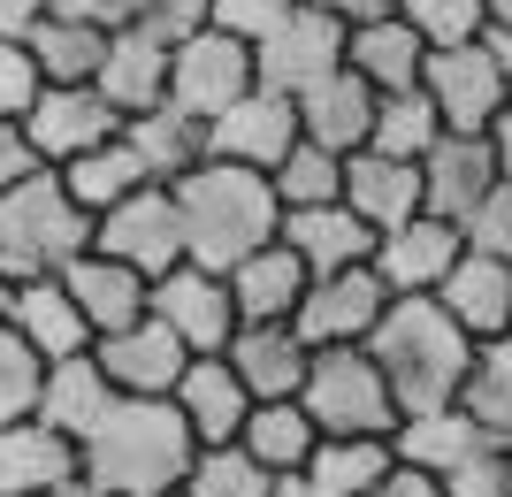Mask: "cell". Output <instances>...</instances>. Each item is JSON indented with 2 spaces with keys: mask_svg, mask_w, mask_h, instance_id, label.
Instances as JSON below:
<instances>
[{
  "mask_svg": "<svg viewBox=\"0 0 512 497\" xmlns=\"http://www.w3.org/2000/svg\"><path fill=\"white\" fill-rule=\"evenodd\" d=\"M192 459H199V444L169 398H115L107 421L77 444V475H92L115 497H169V490H184Z\"/></svg>",
  "mask_w": 512,
  "mask_h": 497,
  "instance_id": "obj_1",
  "label": "cell"
},
{
  "mask_svg": "<svg viewBox=\"0 0 512 497\" xmlns=\"http://www.w3.org/2000/svg\"><path fill=\"white\" fill-rule=\"evenodd\" d=\"M367 360L383 368L398 413H436V406H459V383L474 368V337L436 299H390L383 322L367 329Z\"/></svg>",
  "mask_w": 512,
  "mask_h": 497,
  "instance_id": "obj_2",
  "label": "cell"
},
{
  "mask_svg": "<svg viewBox=\"0 0 512 497\" xmlns=\"http://www.w3.org/2000/svg\"><path fill=\"white\" fill-rule=\"evenodd\" d=\"M169 192H176V215H184V260H199L214 276H230L245 253L276 245V230H283L276 184L253 169H230V161H199Z\"/></svg>",
  "mask_w": 512,
  "mask_h": 497,
  "instance_id": "obj_3",
  "label": "cell"
},
{
  "mask_svg": "<svg viewBox=\"0 0 512 497\" xmlns=\"http://www.w3.org/2000/svg\"><path fill=\"white\" fill-rule=\"evenodd\" d=\"M77 253H92V215L62 192V176L39 169L0 192V276L8 283H39L62 276Z\"/></svg>",
  "mask_w": 512,
  "mask_h": 497,
  "instance_id": "obj_4",
  "label": "cell"
},
{
  "mask_svg": "<svg viewBox=\"0 0 512 497\" xmlns=\"http://www.w3.org/2000/svg\"><path fill=\"white\" fill-rule=\"evenodd\" d=\"M299 406L314 413L321 436H383V444H390V429H398V398H390L383 368L367 360V345L314 352V360H306Z\"/></svg>",
  "mask_w": 512,
  "mask_h": 497,
  "instance_id": "obj_5",
  "label": "cell"
},
{
  "mask_svg": "<svg viewBox=\"0 0 512 497\" xmlns=\"http://www.w3.org/2000/svg\"><path fill=\"white\" fill-rule=\"evenodd\" d=\"M421 92H428V108L444 115V130H459V138H490V130H497V115L512 108L505 69H497L490 39L428 54V62H421Z\"/></svg>",
  "mask_w": 512,
  "mask_h": 497,
  "instance_id": "obj_6",
  "label": "cell"
},
{
  "mask_svg": "<svg viewBox=\"0 0 512 497\" xmlns=\"http://www.w3.org/2000/svg\"><path fill=\"white\" fill-rule=\"evenodd\" d=\"M344 39H352V31H344L337 16H321V8L299 0V8L253 46V85L283 92V100H306L321 77H337V69H344Z\"/></svg>",
  "mask_w": 512,
  "mask_h": 497,
  "instance_id": "obj_7",
  "label": "cell"
},
{
  "mask_svg": "<svg viewBox=\"0 0 512 497\" xmlns=\"http://www.w3.org/2000/svg\"><path fill=\"white\" fill-rule=\"evenodd\" d=\"M92 253L123 260L138 276H169L184 260V215H176V192L169 184H138L130 199H115L100 222H92Z\"/></svg>",
  "mask_w": 512,
  "mask_h": 497,
  "instance_id": "obj_8",
  "label": "cell"
},
{
  "mask_svg": "<svg viewBox=\"0 0 512 497\" xmlns=\"http://www.w3.org/2000/svg\"><path fill=\"white\" fill-rule=\"evenodd\" d=\"M253 92V46L230 39V31H192V39L169 54V108H184L192 123H214L222 108H237Z\"/></svg>",
  "mask_w": 512,
  "mask_h": 497,
  "instance_id": "obj_9",
  "label": "cell"
},
{
  "mask_svg": "<svg viewBox=\"0 0 512 497\" xmlns=\"http://www.w3.org/2000/svg\"><path fill=\"white\" fill-rule=\"evenodd\" d=\"M153 322L176 329V345L192 352H222L237 337V306H230V276H214L199 260H176L169 276H153V299H146Z\"/></svg>",
  "mask_w": 512,
  "mask_h": 497,
  "instance_id": "obj_10",
  "label": "cell"
},
{
  "mask_svg": "<svg viewBox=\"0 0 512 497\" xmlns=\"http://www.w3.org/2000/svg\"><path fill=\"white\" fill-rule=\"evenodd\" d=\"M383 276L375 268H337V276H314L306 283L299 314H291V329H299L306 352H337V345H367V329L383 322Z\"/></svg>",
  "mask_w": 512,
  "mask_h": 497,
  "instance_id": "obj_11",
  "label": "cell"
},
{
  "mask_svg": "<svg viewBox=\"0 0 512 497\" xmlns=\"http://www.w3.org/2000/svg\"><path fill=\"white\" fill-rule=\"evenodd\" d=\"M291 146H299V100L260 85L207 123V161H230V169H253V176H276V161Z\"/></svg>",
  "mask_w": 512,
  "mask_h": 497,
  "instance_id": "obj_12",
  "label": "cell"
},
{
  "mask_svg": "<svg viewBox=\"0 0 512 497\" xmlns=\"http://www.w3.org/2000/svg\"><path fill=\"white\" fill-rule=\"evenodd\" d=\"M467 253V230L459 222H444V215H413V222H398V230H383L375 238V276H383V291L390 299H436V283L451 276V260Z\"/></svg>",
  "mask_w": 512,
  "mask_h": 497,
  "instance_id": "obj_13",
  "label": "cell"
},
{
  "mask_svg": "<svg viewBox=\"0 0 512 497\" xmlns=\"http://www.w3.org/2000/svg\"><path fill=\"white\" fill-rule=\"evenodd\" d=\"M23 138L39 146L46 169H69L77 153L107 146V138H123V115L107 108L92 85H46V92H39V108L23 115Z\"/></svg>",
  "mask_w": 512,
  "mask_h": 497,
  "instance_id": "obj_14",
  "label": "cell"
},
{
  "mask_svg": "<svg viewBox=\"0 0 512 497\" xmlns=\"http://www.w3.org/2000/svg\"><path fill=\"white\" fill-rule=\"evenodd\" d=\"M92 360H100V375L123 398H169L176 383H184V368H192V352L176 345V329L169 322H130V329H115V337H100L92 345Z\"/></svg>",
  "mask_w": 512,
  "mask_h": 497,
  "instance_id": "obj_15",
  "label": "cell"
},
{
  "mask_svg": "<svg viewBox=\"0 0 512 497\" xmlns=\"http://www.w3.org/2000/svg\"><path fill=\"white\" fill-rule=\"evenodd\" d=\"M222 360L237 368L245 398L268 406V398H299V390H306V360H314V352L299 345V329H291V322H237V337L222 345Z\"/></svg>",
  "mask_w": 512,
  "mask_h": 497,
  "instance_id": "obj_16",
  "label": "cell"
},
{
  "mask_svg": "<svg viewBox=\"0 0 512 497\" xmlns=\"http://www.w3.org/2000/svg\"><path fill=\"white\" fill-rule=\"evenodd\" d=\"M490 184H497V146L490 138L444 130L421 161V199H428V215H444V222H467L474 207L490 199Z\"/></svg>",
  "mask_w": 512,
  "mask_h": 497,
  "instance_id": "obj_17",
  "label": "cell"
},
{
  "mask_svg": "<svg viewBox=\"0 0 512 497\" xmlns=\"http://www.w3.org/2000/svg\"><path fill=\"white\" fill-rule=\"evenodd\" d=\"M92 92H100L115 115H146L169 100V46L146 39L138 23H123V31H107V54H100V77H92Z\"/></svg>",
  "mask_w": 512,
  "mask_h": 497,
  "instance_id": "obj_18",
  "label": "cell"
},
{
  "mask_svg": "<svg viewBox=\"0 0 512 497\" xmlns=\"http://www.w3.org/2000/svg\"><path fill=\"white\" fill-rule=\"evenodd\" d=\"M436 306L467 329L474 345H482V337H505L512 329V260H490V253L467 245V253L451 260V276L436 283Z\"/></svg>",
  "mask_w": 512,
  "mask_h": 497,
  "instance_id": "obj_19",
  "label": "cell"
},
{
  "mask_svg": "<svg viewBox=\"0 0 512 497\" xmlns=\"http://www.w3.org/2000/svg\"><path fill=\"white\" fill-rule=\"evenodd\" d=\"M169 406L184 413L192 444H237V429H245L253 398H245V383H237V368L222 360V352H199L192 368H184V383L169 390Z\"/></svg>",
  "mask_w": 512,
  "mask_h": 497,
  "instance_id": "obj_20",
  "label": "cell"
},
{
  "mask_svg": "<svg viewBox=\"0 0 512 497\" xmlns=\"http://www.w3.org/2000/svg\"><path fill=\"white\" fill-rule=\"evenodd\" d=\"M8 329H16L23 345L39 352L46 368L54 360H77V352H92L100 337H92V322L77 314V299H69L62 276H39V283H16V306H8Z\"/></svg>",
  "mask_w": 512,
  "mask_h": 497,
  "instance_id": "obj_21",
  "label": "cell"
},
{
  "mask_svg": "<svg viewBox=\"0 0 512 497\" xmlns=\"http://www.w3.org/2000/svg\"><path fill=\"white\" fill-rule=\"evenodd\" d=\"M482 452H497L490 436L474 429L459 406H436V413H398V429H390V459L398 467H421V475H459L467 459H482Z\"/></svg>",
  "mask_w": 512,
  "mask_h": 497,
  "instance_id": "obj_22",
  "label": "cell"
},
{
  "mask_svg": "<svg viewBox=\"0 0 512 497\" xmlns=\"http://www.w3.org/2000/svg\"><path fill=\"white\" fill-rule=\"evenodd\" d=\"M62 283H69V299H77V314L92 322V337H115V329L146 322L153 283L138 276V268H123V260H107V253H77V260L62 268Z\"/></svg>",
  "mask_w": 512,
  "mask_h": 497,
  "instance_id": "obj_23",
  "label": "cell"
},
{
  "mask_svg": "<svg viewBox=\"0 0 512 497\" xmlns=\"http://www.w3.org/2000/svg\"><path fill=\"white\" fill-rule=\"evenodd\" d=\"M344 207L383 238V230H398V222L428 215L421 199V161H383V153H352L344 161Z\"/></svg>",
  "mask_w": 512,
  "mask_h": 497,
  "instance_id": "obj_24",
  "label": "cell"
},
{
  "mask_svg": "<svg viewBox=\"0 0 512 497\" xmlns=\"http://www.w3.org/2000/svg\"><path fill=\"white\" fill-rule=\"evenodd\" d=\"M69 475H77V444L46 429L39 413L0 429V497H54Z\"/></svg>",
  "mask_w": 512,
  "mask_h": 497,
  "instance_id": "obj_25",
  "label": "cell"
},
{
  "mask_svg": "<svg viewBox=\"0 0 512 497\" xmlns=\"http://www.w3.org/2000/svg\"><path fill=\"white\" fill-rule=\"evenodd\" d=\"M276 238L306 260V276H337V268H367V260H375V230H367L344 199L337 207H299V215H283Z\"/></svg>",
  "mask_w": 512,
  "mask_h": 497,
  "instance_id": "obj_26",
  "label": "cell"
},
{
  "mask_svg": "<svg viewBox=\"0 0 512 497\" xmlns=\"http://www.w3.org/2000/svg\"><path fill=\"white\" fill-rule=\"evenodd\" d=\"M306 260L291 253V245H260V253H245L230 268V306H237V322H291L306 299Z\"/></svg>",
  "mask_w": 512,
  "mask_h": 497,
  "instance_id": "obj_27",
  "label": "cell"
},
{
  "mask_svg": "<svg viewBox=\"0 0 512 497\" xmlns=\"http://www.w3.org/2000/svg\"><path fill=\"white\" fill-rule=\"evenodd\" d=\"M123 390L100 375V360L92 352H77V360H54L46 368V383H39V421L46 429H62L69 444H85L92 429L107 421V406H115Z\"/></svg>",
  "mask_w": 512,
  "mask_h": 497,
  "instance_id": "obj_28",
  "label": "cell"
},
{
  "mask_svg": "<svg viewBox=\"0 0 512 497\" xmlns=\"http://www.w3.org/2000/svg\"><path fill=\"white\" fill-rule=\"evenodd\" d=\"M421 62H428V46H421V31H413L406 16L360 23V31L344 39V69L367 77L375 100H383V92H413V85H421Z\"/></svg>",
  "mask_w": 512,
  "mask_h": 497,
  "instance_id": "obj_29",
  "label": "cell"
},
{
  "mask_svg": "<svg viewBox=\"0 0 512 497\" xmlns=\"http://www.w3.org/2000/svg\"><path fill=\"white\" fill-rule=\"evenodd\" d=\"M123 146L138 153V169L153 184H176V176H192L207 161V123H192L184 108H146V115H123Z\"/></svg>",
  "mask_w": 512,
  "mask_h": 497,
  "instance_id": "obj_30",
  "label": "cell"
},
{
  "mask_svg": "<svg viewBox=\"0 0 512 497\" xmlns=\"http://www.w3.org/2000/svg\"><path fill=\"white\" fill-rule=\"evenodd\" d=\"M367 123H375V92H367V77H352V69L321 77V85L299 100V138L344 153V161L367 146Z\"/></svg>",
  "mask_w": 512,
  "mask_h": 497,
  "instance_id": "obj_31",
  "label": "cell"
},
{
  "mask_svg": "<svg viewBox=\"0 0 512 497\" xmlns=\"http://www.w3.org/2000/svg\"><path fill=\"white\" fill-rule=\"evenodd\" d=\"M237 444H245V459H253L260 475H299L306 452L321 444V429H314V413H306L299 398H268V406L245 413Z\"/></svg>",
  "mask_w": 512,
  "mask_h": 497,
  "instance_id": "obj_32",
  "label": "cell"
},
{
  "mask_svg": "<svg viewBox=\"0 0 512 497\" xmlns=\"http://www.w3.org/2000/svg\"><path fill=\"white\" fill-rule=\"evenodd\" d=\"M459 413L490 436L497 452H512V329L474 345V368H467V383H459Z\"/></svg>",
  "mask_w": 512,
  "mask_h": 497,
  "instance_id": "obj_33",
  "label": "cell"
},
{
  "mask_svg": "<svg viewBox=\"0 0 512 497\" xmlns=\"http://www.w3.org/2000/svg\"><path fill=\"white\" fill-rule=\"evenodd\" d=\"M383 475H390L383 436H321L314 452H306V467H299V482L314 497H367Z\"/></svg>",
  "mask_w": 512,
  "mask_h": 497,
  "instance_id": "obj_34",
  "label": "cell"
},
{
  "mask_svg": "<svg viewBox=\"0 0 512 497\" xmlns=\"http://www.w3.org/2000/svg\"><path fill=\"white\" fill-rule=\"evenodd\" d=\"M54 176H62V192L77 199V207H85L92 222H100L107 207H115V199H130L138 184H153V176L138 169V153H130L123 138H107V146L77 153V161H69V169H54Z\"/></svg>",
  "mask_w": 512,
  "mask_h": 497,
  "instance_id": "obj_35",
  "label": "cell"
},
{
  "mask_svg": "<svg viewBox=\"0 0 512 497\" xmlns=\"http://www.w3.org/2000/svg\"><path fill=\"white\" fill-rule=\"evenodd\" d=\"M444 138V115L428 108V92H383L375 100V123H367L360 153H383V161H428V146Z\"/></svg>",
  "mask_w": 512,
  "mask_h": 497,
  "instance_id": "obj_36",
  "label": "cell"
},
{
  "mask_svg": "<svg viewBox=\"0 0 512 497\" xmlns=\"http://www.w3.org/2000/svg\"><path fill=\"white\" fill-rule=\"evenodd\" d=\"M23 46H31V62H39L46 85H92V77H100V54H107V31L69 23V16H46Z\"/></svg>",
  "mask_w": 512,
  "mask_h": 497,
  "instance_id": "obj_37",
  "label": "cell"
},
{
  "mask_svg": "<svg viewBox=\"0 0 512 497\" xmlns=\"http://www.w3.org/2000/svg\"><path fill=\"white\" fill-rule=\"evenodd\" d=\"M276 199H283V215H299V207H337L344 199V153L314 146V138H299V146L276 161Z\"/></svg>",
  "mask_w": 512,
  "mask_h": 497,
  "instance_id": "obj_38",
  "label": "cell"
},
{
  "mask_svg": "<svg viewBox=\"0 0 512 497\" xmlns=\"http://www.w3.org/2000/svg\"><path fill=\"white\" fill-rule=\"evenodd\" d=\"M398 16H406L413 31H421V46H428V54L490 39V8H482V0H398Z\"/></svg>",
  "mask_w": 512,
  "mask_h": 497,
  "instance_id": "obj_39",
  "label": "cell"
},
{
  "mask_svg": "<svg viewBox=\"0 0 512 497\" xmlns=\"http://www.w3.org/2000/svg\"><path fill=\"white\" fill-rule=\"evenodd\" d=\"M268 482L253 459H245V444H199L192 475H184V497H268Z\"/></svg>",
  "mask_w": 512,
  "mask_h": 497,
  "instance_id": "obj_40",
  "label": "cell"
},
{
  "mask_svg": "<svg viewBox=\"0 0 512 497\" xmlns=\"http://www.w3.org/2000/svg\"><path fill=\"white\" fill-rule=\"evenodd\" d=\"M39 383H46V360L23 345L16 329L0 322V429L8 421H31L39 413Z\"/></svg>",
  "mask_w": 512,
  "mask_h": 497,
  "instance_id": "obj_41",
  "label": "cell"
},
{
  "mask_svg": "<svg viewBox=\"0 0 512 497\" xmlns=\"http://www.w3.org/2000/svg\"><path fill=\"white\" fill-rule=\"evenodd\" d=\"M39 92H46V77H39V62H31V46H23V39H0V115L23 123V115L39 108Z\"/></svg>",
  "mask_w": 512,
  "mask_h": 497,
  "instance_id": "obj_42",
  "label": "cell"
},
{
  "mask_svg": "<svg viewBox=\"0 0 512 497\" xmlns=\"http://www.w3.org/2000/svg\"><path fill=\"white\" fill-rule=\"evenodd\" d=\"M291 8H299V0H207V23L230 31V39H245V46H260Z\"/></svg>",
  "mask_w": 512,
  "mask_h": 497,
  "instance_id": "obj_43",
  "label": "cell"
},
{
  "mask_svg": "<svg viewBox=\"0 0 512 497\" xmlns=\"http://www.w3.org/2000/svg\"><path fill=\"white\" fill-rule=\"evenodd\" d=\"M459 230H467V245H474V253L512 260V184H505V176L490 184V199H482V207H474V215L459 222Z\"/></svg>",
  "mask_w": 512,
  "mask_h": 497,
  "instance_id": "obj_44",
  "label": "cell"
},
{
  "mask_svg": "<svg viewBox=\"0 0 512 497\" xmlns=\"http://www.w3.org/2000/svg\"><path fill=\"white\" fill-rule=\"evenodd\" d=\"M138 31H146V39H161V46L176 54L192 31H207V0H146V8H138Z\"/></svg>",
  "mask_w": 512,
  "mask_h": 497,
  "instance_id": "obj_45",
  "label": "cell"
},
{
  "mask_svg": "<svg viewBox=\"0 0 512 497\" xmlns=\"http://www.w3.org/2000/svg\"><path fill=\"white\" fill-rule=\"evenodd\" d=\"M444 497H512V452H482L459 475H444Z\"/></svg>",
  "mask_w": 512,
  "mask_h": 497,
  "instance_id": "obj_46",
  "label": "cell"
},
{
  "mask_svg": "<svg viewBox=\"0 0 512 497\" xmlns=\"http://www.w3.org/2000/svg\"><path fill=\"white\" fill-rule=\"evenodd\" d=\"M138 8L146 0H54V16L92 23V31H123V23H138Z\"/></svg>",
  "mask_w": 512,
  "mask_h": 497,
  "instance_id": "obj_47",
  "label": "cell"
},
{
  "mask_svg": "<svg viewBox=\"0 0 512 497\" xmlns=\"http://www.w3.org/2000/svg\"><path fill=\"white\" fill-rule=\"evenodd\" d=\"M46 161H39V146H31V138H23V123H8V115H0V192H8V184H23V176H39Z\"/></svg>",
  "mask_w": 512,
  "mask_h": 497,
  "instance_id": "obj_48",
  "label": "cell"
},
{
  "mask_svg": "<svg viewBox=\"0 0 512 497\" xmlns=\"http://www.w3.org/2000/svg\"><path fill=\"white\" fill-rule=\"evenodd\" d=\"M306 8L337 16L344 31H360V23H383V16H398V0H306Z\"/></svg>",
  "mask_w": 512,
  "mask_h": 497,
  "instance_id": "obj_49",
  "label": "cell"
},
{
  "mask_svg": "<svg viewBox=\"0 0 512 497\" xmlns=\"http://www.w3.org/2000/svg\"><path fill=\"white\" fill-rule=\"evenodd\" d=\"M367 497H444V482H436V475H421V467H398V459H390V475L375 482Z\"/></svg>",
  "mask_w": 512,
  "mask_h": 497,
  "instance_id": "obj_50",
  "label": "cell"
},
{
  "mask_svg": "<svg viewBox=\"0 0 512 497\" xmlns=\"http://www.w3.org/2000/svg\"><path fill=\"white\" fill-rule=\"evenodd\" d=\"M54 16V0H0V39H31Z\"/></svg>",
  "mask_w": 512,
  "mask_h": 497,
  "instance_id": "obj_51",
  "label": "cell"
},
{
  "mask_svg": "<svg viewBox=\"0 0 512 497\" xmlns=\"http://www.w3.org/2000/svg\"><path fill=\"white\" fill-rule=\"evenodd\" d=\"M490 146H497V176L512 184V108L497 115V130H490Z\"/></svg>",
  "mask_w": 512,
  "mask_h": 497,
  "instance_id": "obj_52",
  "label": "cell"
},
{
  "mask_svg": "<svg viewBox=\"0 0 512 497\" xmlns=\"http://www.w3.org/2000/svg\"><path fill=\"white\" fill-rule=\"evenodd\" d=\"M490 54H497V69H505V92H512V31H490Z\"/></svg>",
  "mask_w": 512,
  "mask_h": 497,
  "instance_id": "obj_53",
  "label": "cell"
},
{
  "mask_svg": "<svg viewBox=\"0 0 512 497\" xmlns=\"http://www.w3.org/2000/svg\"><path fill=\"white\" fill-rule=\"evenodd\" d=\"M54 497H115V490H100V482H92V475H69V482H62V490H54Z\"/></svg>",
  "mask_w": 512,
  "mask_h": 497,
  "instance_id": "obj_54",
  "label": "cell"
},
{
  "mask_svg": "<svg viewBox=\"0 0 512 497\" xmlns=\"http://www.w3.org/2000/svg\"><path fill=\"white\" fill-rule=\"evenodd\" d=\"M268 497H314V490H306L299 475H276V482H268Z\"/></svg>",
  "mask_w": 512,
  "mask_h": 497,
  "instance_id": "obj_55",
  "label": "cell"
},
{
  "mask_svg": "<svg viewBox=\"0 0 512 497\" xmlns=\"http://www.w3.org/2000/svg\"><path fill=\"white\" fill-rule=\"evenodd\" d=\"M490 8V31H512V0H482Z\"/></svg>",
  "mask_w": 512,
  "mask_h": 497,
  "instance_id": "obj_56",
  "label": "cell"
},
{
  "mask_svg": "<svg viewBox=\"0 0 512 497\" xmlns=\"http://www.w3.org/2000/svg\"><path fill=\"white\" fill-rule=\"evenodd\" d=\"M8 306H16V283L0 276V322H8Z\"/></svg>",
  "mask_w": 512,
  "mask_h": 497,
  "instance_id": "obj_57",
  "label": "cell"
},
{
  "mask_svg": "<svg viewBox=\"0 0 512 497\" xmlns=\"http://www.w3.org/2000/svg\"><path fill=\"white\" fill-rule=\"evenodd\" d=\"M169 497H184V490H169Z\"/></svg>",
  "mask_w": 512,
  "mask_h": 497,
  "instance_id": "obj_58",
  "label": "cell"
}]
</instances>
